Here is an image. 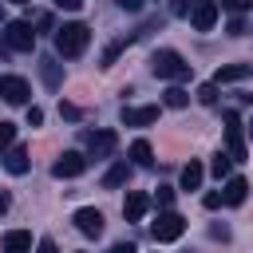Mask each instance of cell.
<instances>
[{"label":"cell","mask_w":253,"mask_h":253,"mask_svg":"<svg viewBox=\"0 0 253 253\" xmlns=\"http://www.w3.org/2000/svg\"><path fill=\"white\" fill-rule=\"evenodd\" d=\"M87 43H91V28L87 24H63V28H55V51L59 55L75 59V55L87 51Z\"/></svg>","instance_id":"obj_1"},{"label":"cell","mask_w":253,"mask_h":253,"mask_svg":"<svg viewBox=\"0 0 253 253\" xmlns=\"http://www.w3.org/2000/svg\"><path fill=\"white\" fill-rule=\"evenodd\" d=\"M150 71L158 75V79H170V83H182V79H190V63L174 51V47H162V51H154L150 55Z\"/></svg>","instance_id":"obj_2"},{"label":"cell","mask_w":253,"mask_h":253,"mask_svg":"<svg viewBox=\"0 0 253 253\" xmlns=\"http://www.w3.org/2000/svg\"><path fill=\"white\" fill-rule=\"evenodd\" d=\"M225 119V154L233 158V162H241L249 150H245V123L237 119V111H225L221 115Z\"/></svg>","instance_id":"obj_3"},{"label":"cell","mask_w":253,"mask_h":253,"mask_svg":"<svg viewBox=\"0 0 253 253\" xmlns=\"http://www.w3.org/2000/svg\"><path fill=\"white\" fill-rule=\"evenodd\" d=\"M4 43H8V51H32V47H36L32 24H28V20H8V24H4Z\"/></svg>","instance_id":"obj_4"},{"label":"cell","mask_w":253,"mask_h":253,"mask_svg":"<svg viewBox=\"0 0 253 253\" xmlns=\"http://www.w3.org/2000/svg\"><path fill=\"white\" fill-rule=\"evenodd\" d=\"M150 233H154V241H178L186 233V217L174 213V210H166V213H158V221L150 225Z\"/></svg>","instance_id":"obj_5"},{"label":"cell","mask_w":253,"mask_h":253,"mask_svg":"<svg viewBox=\"0 0 253 253\" xmlns=\"http://www.w3.org/2000/svg\"><path fill=\"white\" fill-rule=\"evenodd\" d=\"M83 170H87V154H79V150H67V154H59L51 162V174L55 178H79Z\"/></svg>","instance_id":"obj_6"},{"label":"cell","mask_w":253,"mask_h":253,"mask_svg":"<svg viewBox=\"0 0 253 253\" xmlns=\"http://www.w3.org/2000/svg\"><path fill=\"white\" fill-rule=\"evenodd\" d=\"M190 24H194V32H210L217 24V0H198L190 8Z\"/></svg>","instance_id":"obj_7"},{"label":"cell","mask_w":253,"mask_h":253,"mask_svg":"<svg viewBox=\"0 0 253 253\" xmlns=\"http://www.w3.org/2000/svg\"><path fill=\"white\" fill-rule=\"evenodd\" d=\"M115 146H119V134H115V130H95V134H87V154H91V158H111Z\"/></svg>","instance_id":"obj_8"},{"label":"cell","mask_w":253,"mask_h":253,"mask_svg":"<svg viewBox=\"0 0 253 253\" xmlns=\"http://www.w3.org/2000/svg\"><path fill=\"white\" fill-rule=\"evenodd\" d=\"M28 95H32V87L20 79V75H0V99L4 103H28Z\"/></svg>","instance_id":"obj_9"},{"label":"cell","mask_w":253,"mask_h":253,"mask_svg":"<svg viewBox=\"0 0 253 253\" xmlns=\"http://www.w3.org/2000/svg\"><path fill=\"white\" fill-rule=\"evenodd\" d=\"M71 221H75V229H79V233H87V237H99V233H103V213H99L95 206L75 210V217H71Z\"/></svg>","instance_id":"obj_10"},{"label":"cell","mask_w":253,"mask_h":253,"mask_svg":"<svg viewBox=\"0 0 253 253\" xmlns=\"http://www.w3.org/2000/svg\"><path fill=\"white\" fill-rule=\"evenodd\" d=\"M123 126H150L158 119V107H123Z\"/></svg>","instance_id":"obj_11"},{"label":"cell","mask_w":253,"mask_h":253,"mask_svg":"<svg viewBox=\"0 0 253 253\" xmlns=\"http://www.w3.org/2000/svg\"><path fill=\"white\" fill-rule=\"evenodd\" d=\"M146 210H150V198H146L142 190H130L126 202H123V217H126V221H142Z\"/></svg>","instance_id":"obj_12"},{"label":"cell","mask_w":253,"mask_h":253,"mask_svg":"<svg viewBox=\"0 0 253 253\" xmlns=\"http://www.w3.org/2000/svg\"><path fill=\"white\" fill-rule=\"evenodd\" d=\"M245 194H249V182L237 178V174H229V178H225V190H221V202H225V206H241Z\"/></svg>","instance_id":"obj_13"},{"label":"cell","mask_w":253,"mask_h":253,"mask_svg":"<svg viewBox=\"0 0 253 253\" xmlns=\"http://www.w3.org/2000/svg\"><path fill=\"white\" fill-rule=\"evenodd\" d=\"M249 75H253V63H225V67H217L213 83H241Z\"/></svg>","instance_id":"obj_14"},{"label":"cell","mask_w":253,"mask_h":253,"mask_svg":"<svg viewBox=\"0 0 253 253\" xmlns=\"http://www.w3.org/2000/svg\"><path fill=\"white\" fill-rule=\"evenodd\" d=\"M4 253H32V233H24V229H12V233H4Z\"/></svg>","instance_id":"obj_15"},{"label":"cell","mask_w":253,"mask_h":253,"mask_svg":"<svg viewBox=\"0 0 253 253\" xmlns=\"http://www.w3.org/2000/svg\"><path fill=\"white\" fill-rule=\"evenodd\" d=\"M202 178H206V166L190 158V162L182 166V190H198V186H202Z\"/></svg>","instance_id":"obj_16"},{"label":"cell","mask_w":253,"mask_h":253,"mask_svg":"<svg viewBox=\"0 0 253 253\" xmlns=\"http://www.w3.org/2000/svg\"><path fill=\"white\" fill-rule=\"evenodd\" d=\"M4 166H8V174H24V170H28V150H24V146H8Z\"/></svg>","instance_id":"obj_17"},{"label":"cell","mask_w":253,"mask_h":253,"mask_svg":"<svg viewBox=\"0 0 253 253\" xmlns=\"http://www.w3.org/2000/svg\"><path fill=\"white\" fill-rule=\"evenodd\" d=\"M130 158H134L138 166H150V162H154V150H150V142H146V138H134V142H130Z\"/></svg>","instance_id":"obj_18"},{"label":"cell","mask_w":253,"mask_h":253,"mask_svg":"<svg viewBox=\"0 0 253 253\" xmlns=\"http://www.w3.org/2000/svg\"><path fill=\"white\" fill-rule=\"evenodd\" d=\"M126 174H130V166H126V162H115V166L103 174V186H107V190H115V186H123V182H126Z\"/></svg>","instance_id":"obj_19"},{"label":"cell","mask_w":253,"mask_h":253,"mask_svg":"<svg viewBox=\"0 0 253 253\" xmlns=\"http://www.w3.org/2000/svg\"><path fill=\"white\" fill-rule=\"evenodd\" d=\"M40 75H43V83H47V87H59V79H63L55 59H40Z\"/></svg>","instance_id":"obj_20"},{"label":"cell","mask_w":253,"mask_h":253,"mask_svg":"<svg viewBox=\"0 0 253 253\" xmlns=\"http://www.w3.org/2000/svg\"><path fill=\"white\" fill-rule=\"evenodd\" d=\"M162 103H166L170 111H182V107L190 103V91H182V87H170V91L162 95Z\"/></svg>","instance_id":"obj_21"},{"label":"cell","mask_w":253,"mask_h":253,"mask_svg":"<svg viewBox=\"0 0 253 253\" xmlns=\"http://www.w3.org/2000/svg\"><path fill=\"white\" fill-rule=\"evenodd\" d=\"M229 162H233L229 154H213V162H210V174H213V178H229Z\"/></svg>","instance_id":"obj_22"},{"label":"cell","mask_w":253,"mask_h":253,"mask_svg":"<svg viewBox=\"0 0 253 253\" xmlns=\"http://www.w3.org/2000/svg\"><path fill=\"white\" fill-rule=\"evenodd\" d=\"M198 99H202L206 107H213V103H217V83H202V87H198Z\"/></svg>","instance_id":"obj_23"},{"label":"cell","mask_w":253,"mask_h":253,"mask_svg":"<svg viewBox=\"0 0 253 253\" xmlns=\"http://www.w3.org/2000/svg\"><path fill=\"white\" fill-rule=\"evenodd\" d=\"M12 142H16V126L12 123H0V150H8Z\"/></svg>","instance_id":"obj_24"},{"label":"cell","mask_w":253,"mask_h":253,"mask_svg":"<svg viewBox=\"0 0 253 253\" xmlns=\"http://www.w3.org/2000/svg\"><path fill=\"white\" fill-rule=\"evenodd\" d=\"M249 4H253V0H221V8H225V12H237V16L249 12Z\"/></svg>","instance_id":"obj_25"},{"label":"cell","mask_w":253,"mask_h":253,"mask_svg":"<svg viewBox=\"0 0 253 253\" xmlns=\"http://www.w3.org/2000/svg\"><path fill=\"white\" fill-rule=\"evenodd\" d=\"M194 4H198V0H170V12H174V16H190Z\"/></svg>","instance_id":"obj_26"},{"label":"cell","mask_w":253,"mask_h":253,"mask_svg":"<svg viewBox=\"0 0 253 253\" xmlns=\"http://www.w3.org/2000/svg\"><path fill=\"white\" fill-rule=\"evenodd\" d=\"M158 206H174V190L170 186H158Z\"/></svg>","instance_id":"obj_27"},{"label":"cell","mask_w":253,"mask_h":253,"mask_svg":"<svg viewBox=\"0 0 253 253\" xmlns=\"http://www.w3.org/2000/svg\"><path fill=\"white\" fill-rule=\"evenodd\" d=\"M59 115H63V119H79V107H75V103H59Z\"/></svg>","instance_id":"obj_28"},{"label":"cell","mask_w":253,"mask_h":253,"mask_svg":"<svg viewBox=\"0 0 253 253\" xmlns=\"http://www.w3.org/2000/svg\"><path fill=\"white\" fill-rule=\"evenodd\" d=\"M43 123V111L40 107H28V126H40Z\"/></svg>","instance_id":"obj_29"},{"label":"cell","mask_w":253,"mask_h":253,"mask_svg":"<svg viewBox=\"0 0 253 253\" xmlns=\"http://www.w3.org/2000/svg\"><path fill=\"white\" fill-rule=\"evenodd\" d=\"M225 32H229V36H245V20H229Z\"/></svg>","instance_id":"obj_30"},{"label":"cell","mask_w":253,"mask_h":253,"mask_svg":"<svg viewBox=\"0 0 253 253\" xmlns=\"http://www.w3.org/2000/svg\"><path fill=\"white\" fill-rule=\"evenodd\" d=\"M202 206H206V210H217V206H221V194H206Z\"/></svg>","instance_id":"obj_31"},{"label":"cell","mask_w":253,"mask_h":253,"mask_svg":"<svg viewBox=\"0 0 253 253\" xmlns=\"http://www.w3.org/2000/svg\"><path fill=\"white\" fill-rule=\"evenodd\" d=\"M36 253H55V241H51V237H43V241L36 245Z\"/></svg>","instance_id":"obj_32"},{"label":"cell","mask_w":253,"mask_h":253,"mask_svg":"<svg viewBox=\"0 0 253 253\" xmlns=\"http://www.w3.org/2000/svg\"><path fill=\"white\" fill-rule=\"evenodd\" d=\"M115 4H119V8H126V12H138V8H142V0H115Z\"/></svg>","instance_id":"obj_33"},{"label":"cell","mask_w":253,"mask_h":253,"mask_svg":"<svg viewBox=\"0 0 253 253\" xmlns=\"http://www.w3.org/2000/svg\"><path fill=\"white\" fill-rule=\"evenodd\" d=\"M210 237H221V241H225V237H229V229H225V225H210Z\"/></svg>","instance_id":"obj_34"},{"label":"cell","mask_w":253,"mask_h":253,"mask_svg":"<svg viewBox=\"0 0 253 253\" xmlns=\"http://www.w3.org/2000/svg\"><path fill=\"white\" fill-rule=\"evenodd\" d=\"M55 4H59V8H67V12H75V8L83 4V0H55Z\"/></svg>","instance_id":"obj_35"},{"label":"cell","mask_w":253,"mask_h":253,"mask_svg":"<svg viewBox=\"0 0 253 253\" xmlns=\"http://www.w3.org/2000/svg\"><path fill=\"white\" fill-rule=\"evenodd\" d=\"M107 253H134V245H123V241H119V245H111Z\"/></svg>","instance_id":"obj_36"},{"label":"cell","mask_w":253,"mask_h":253,"mask_svg":"<svg viewBox=\"0 0 253 253\" xmlns=\"http://www.w3.org/2000/svg\"><path fill=\"white\" fill-rule=\"evenodd\" d=\"M8 206H12V198H8L4 190H0V213H8Z\"/></svg>","instance_id":"obj_37"},{"label":"cell","mask_w":253,"mask_h":253,"mask_svg":"<svg viewBox=\"0 0 253 253\" xmlns=\"http://www.w3.org/2000/svg\"><path fill=\"white\" fill-rule=\"evenodd\" d=\"M249 134H253V123H249Z\"/></svg>","instance_id":"obj_38"},{"label":"cell","mask_w":253,"mask_h":253,"mask_svg":"<svg viewBox=\"0 0 253 253\" xmlns=\"http://www.w3.org/2000/svg\"><path fill=\"white\" fill-rule=\"evenodd\" d=\"M16 4H28V0H16Z\"/></svg>","instance_id":"obj_39"}]
</instances>
